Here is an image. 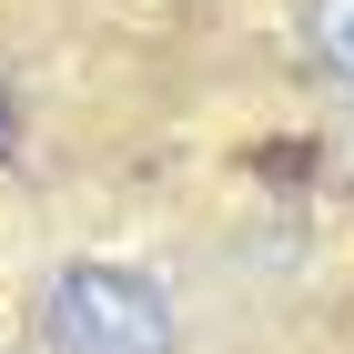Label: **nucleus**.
<instances>
[{"label":"nucleus","mask_w":354,"mask_h":354,"mask_svg":"<svg viewBox=\"0 0 354 354\" xmlns=\"http://www.w3.org/2000/svg\"><path fill=\"white\" fill-rule=\"evenodd\" d=\"M172 294L132 263H61L41 283V354H172Z\"/></svg>","instance_id":"obj_1"},{"label":"nucleus","mask_w":354,"mask_h":354,"mask_svg":"<svg viewBox=\"0 0 354 354\" xmlns=\"http://www.w3.org/2000/svg\"><path fill=\"white\" fill-rule=\"evenodd\" d=\"M304 51H314L324 82L354 91V0H304Z\"/></svg>","instance_id":"obj_2"},{"label":"nucleus","mask_w":354,"mask_h":354,"mask_svg":"<svg viewBox=\"0 0 354 354\" xmlns=\"http://www.w3.org/2000/svg\"><path fill=\"white\" fill-rule=\"evenodd\" d=\"M0 152H10V102H0Z\"/></svg>","instance_id":"obj_3"}]
</instances>
